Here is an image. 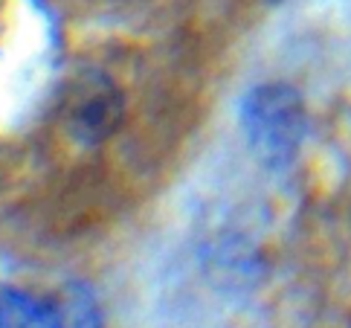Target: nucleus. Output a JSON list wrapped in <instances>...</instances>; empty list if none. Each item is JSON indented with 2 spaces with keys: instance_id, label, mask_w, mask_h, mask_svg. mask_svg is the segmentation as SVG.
Segmentation results:
<instances>
[{
  "instance_id": "f257e3e1",
  "label": "nucleus",
  "mask_w": 351,
  "mask_h": 328,
  "mask_svg": "<svg viewBox=\"0 0 351 328\" xmlns=\"http://www.w3.org/2000/svg\"><path fill=\"white\" fill-rule=\"evenodd\" d=\"M250 151L267 169H285L305 137V105L296 87L270 82L250 91L241 108Z\"/></svg>"
},
{
  "instance_id": "f03ea898",
  "label": "nucleus",
  "mask_w": 351,
  "mask_h": 328,
  "mask_svg": "<svg viewBox=\"0 0 351 328\" xmlns=\"http://www.w3.org/2000/svg\"><path fill=\"white\" fill-rule=\"evenodd\" d=\"M125 117V99L119 84L105 70L84 67L67 82L61 93L64 128L82 145H99L110 140Z\"/></svg>"
},
{
  "instance_id": "7ed1b4c3",
  "label": "nucleus",
  "mask_w": 351,
  "mask_h": 328,
  "mask_svg": "<svg viewBox=\"0 0 351 328\" xmlns=\"http://www.w3.org/2000/svg\"><path fill=\"white\" fill-rule=\"evenodd\" d=\"M49 328H102L96 296L87 285H67L49 302Z\"/></svg>"
},
{
  "instance_id": "20e7f679",
  "label": "nucleus",
  "mask_w": 351,
  "mask_h": 328,
  "mask_svg": "<svg viewBox=\"0 0 351 328\" xmlns=\"http://www.w3.org/2000/svg\"><path fill=\"white\" fill-rule=\"evenodd\" d=\"M0 328H12V323H9V317H6L3 305H0Z\"/></svg>"
},
{
  "instance_id": "39448f33",
  "label": "nucleus",
  "mask_w": 351,
  "mask_h": 328,
  "mask_svg": "<svg viewBox=\"0 0 351 328\" xmlns=\"http://www.w3.org/2000/svg\"><path fill=\"white\" fill-rule=\"evenodd\" d=\"M273 3H276V0H273Z\"/></svg>"
}]
</instances>
